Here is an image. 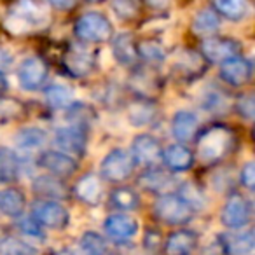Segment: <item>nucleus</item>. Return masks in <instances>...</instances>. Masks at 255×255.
<instances>
[{
  "label": "nucleus",
  "mask_w": 255,
  "mask_h": 255,
  "mask_svg": "<svg viewBox=\"0 0 255 255\" xmlns=\"http://www.w3.org/2000/svg\"><path fill=\"white\" fill-rule=\"evenodd\" d=\"M241 185L247 187L248 191L255 187V163L254 161H248L243 168H241V175H240Z\"/></svg>",
  "instance_id": "39"
},
{
  "label": "nucleus",
  "mask_w": 255,
  "mask_h": 255,
  "mask_svg": "<svg viewBox=\"0 0 255 255\" xmlns=\"http://www.w3.org/2000/svg\"><path fill=\"white\" fill-rule=\"evenodd\" d=\"M81 248L86 255H105L107 254V243L98 233L88 231L84 233L81 240Z\"/></svg>",
  "instance_id": "36"
},
{
  "label": "nucleus",
  "mask_w": 255,
  "mask_h": 255,
  "mask_svg": "<svg viewBox=\"0 0 255 255\" xmlns=\"http://www.w3.org/2000/svg\"><path fill=\"white\" fill-rule=\"evenodd\" d=\"M171 131L173 136L180 143L194 142L196 135L199 133V119L194 112L189 110H178L171 119Z\"/></svg>",
  "instance_id": "18"
},
{
  "label": "nucleus",
  "mask_w": 255,
  "mask_h": 255,
  "mask_svg": "<svg viewBox=\"0 0 255 255\" xmlns=\"http://www.w3.org/2000/svg\"><path fill=\"white\" fill-rule=\"evenodd\" d=\"M215 12L231 21H241L250 11L248 0H213Z\"/></svg>",
  "instance_id": "27"
},
{
  "label": "nucleus",
  "mask_w": 255,
  "mask_h": 255,
  "mask_svg": "<svg viewBox=\"0 0 255 255\" xmlns=\"http://www.w3.org/2000/svg\"><path fill=\"white\" fill-rule=\"evenodd\" d=\"M75 199L88 206H96L100 205L103 196V185H102V178L96 173H86L75 182L74 189Z\"/></svg>",
  "instance_id": "16"
},
{
  "label": "nucleus",
  "mask_w": 255,
  "mask_h": 255,
  "mask_svg": "<svg viewBox=\"0 0 255 255\" xmlns=\"http://www.w3.org/2000/svg\"><path fill=\"white\" fill-rule=\"evenodd\" d=\"M236 112L240 114L243 119L252 121L255 114V103H254V95H243L238 98L236 102Z\"/></svg>",
  "instance_id": "38"
},
{
  "label": "nucleus",
  "mask_w": 255,
  "mask_h": 255,
  "mask_svg": "<svg viewBox=\"0 0 255 255\" xmlns=\"http://www.w3.org/2000/svg\"><path fill=\"white\" fill-rule=\"evenodd\" d=\"M110 205L116 210H121V212H133V210L138 208L140 196L135 189L121 185V187H116L110 192Z\"/></svg>",
  "instance_id": "29"
},
{
  "label": "nucleus",
  "mask_w": 255,
  "mask_h": 255,
  "mask_svg": "<svg viewBox=\"0 0 255 255\" xmlns=\"http://www.w3.org/2000/svg\"><path fill=\"white\" fill-rule=\"evenodd\" d=\"M19 229L30 238H42V227L35 222V220L30 217V219H25L19 222Z\"/></svg>",
  "instance_id": "40"
},
{
  "label": "nucleus",
  "mask_w": 255,
  "mask_h": 255,
  "mask_svg": "<svg viewBox=\"0 0 255 255\" xmlns=\"http://www.w3.org/2000/svg\"><path fill=\"white\" fill-rule=\"evenodd\" d=\"M19 177V159L11 147H0V184H12Z\"/></svg>",
  "instance_id": "25"
},
{
  "label": "nucleus",
  "mask_w": 255,
  "mask_h": 255,
  "mask_svg": "<svg viewBox=\"0 0 255 255\" xmlns=\"http://www.w3.org/2000/svg\"><path fill=\"white\" fill-rule=\"evenodd\" d=\"M131 159L135 164L143 168H152L157 166L163 156V149L159 145V140L154 138L149 133H142V135L135 136L131 143Z\"/></svg>",
  "instance_id": "12"
},
{
  "label": "nucleus",
  "mask_w": 255,
  "mask_h": 255,
  "mask_svg": "<svg viewBox=\"0 0 255 255\" xmlns=\"http://www.w3.org/2000/svg\"><path fill=\"white\" fill-rule=\"evenodd\" d=\"M49 67L40 56H28L21 61L18 68V81L26 91H37L47 81Z\"/></svg>",
  "instance_id": "11"
},
{
  "label": "nucleus",
  "mask_w": 255,
  "mask_h": 255,
  "mask_svg": "<svg viewBox=\"0 0 255 255\" xmlns=\"http://www.w3.org/2000/svg\"><path fill=\"white\" fill-rule=\"evenodd\" d=\"M33 192H35L39 198H54V199H63L67 198V189L60 182L58 177L53 175H42V177L35 178L33 182Z\"/></svg>",
  "instance_id": "24"
},
{
  "label": "nucleus",
  "mask_w": 255,
  "mask_h": 255,
  "mask_svg": "<svg viewBox=\"0 0 255 255\" xmlns=\"http://www.w3.org/2000/svg\"><path fill=\"white\" fill-rule=\"evenodd\" d=\"M47 23V12L35 0H18L7 12L4 25L11 33L23 35V33L37 32L44 28Z\"/></svg>",
  "instance_id": "2"
},
{
  "label": "nucleus",
  "mask_w": 255,
  "mask_h": 255,
  "mask_svg": "<svg viewBox=\"0 0 255 255\" xmlns=\"http://www.w3.org/2000/svg\"><path fill=\"white\" fill-rule=\"evenodd\" d=\"M222 247L227 255H252L255 248L254 231L248 229L240 234H227V236H222Z\"/></svg>",
  "instance_id": "23"
},
{
  "label": "nucleus",
  "mask_w": 255,
  "mask_h": 255,
  "mask_svg": "<svg viewBox=\"0 0 255 255\" xmlns=\"http://www.w3.org/2000/svg\"><path fill=\"white\" fill-rule=\"evenodd\" d=\"M46 131L40 129V128H23L21 131H18V135H16V145H18V149L28 152V150L40 149L44 145V142H46Z\"/></svg>",
  "instance_id": "31"
},
{
  "label": "nucleus",
  "mask_w": 255,
  "mask_h": 255,
  "mask_svg": "<svg viewBox=\"0 0 255 255\" xmlns=\"http://www.w3.org/2000/svg\"><path fill=\"white\" fill-rule=\"evenodd\" d=\"M23 114H25V105L19 100L0 93V124H9L12 121H18Z\"/></svg>",
  "instance_id": "33"
},
{
  "label": "nucleus",
  "mask_w": 255,
  "mask_h": 255,
  "mask_svg": "<svg viewBox=\"0 0 255 255\" xmlns=\"http://www.w3.org/2000/svg\"><path fill=\"white\" fill-rule=\"evenodd\" d=\"M35 248L26 241L18 238H4L0 240V255H33Z\"/></svg>",
  "instance_id": "35"
},
{
  "label": "nucleus",
  "mask_w": 255,
  "mask_h": 255,
  "mask_svg": "<svg viewBox=\"0 0 255 255\" xmlns=\"http://www.w3.org/2000/svg\"><path fill=\"white\" fill-rule=\"evenodd\" d=\"M74 35L82 44H103L114 37V26L102 12H86L75 21Z\"/></svg>",
  "instance_id": "4"
},
{
  "label": "nucleus",
  "mask_w": 255,
  "mask_h": 255,
  "mask_svg": "<svg viewBox=\"0 0 255 255\" xmlns=\"http://www.w3.org/2000/svg\"><path fill=\"white\" fill-rule=\"evenodd\" d=\"M39 164L44 170L49 171V175L58 178L70 177L77 170V161L72 156L60 150H46L39 156Z\"/></svg>",
  "instance_id": "14"
},
{
  "label": "nucleus",
  "mask_w": 255,
  "mask_h": 255,
  "mask_svg": "<svg viewBox=\"0 0 255 255\" xmlns=\"http://www.w3.org/2000/svg\"><path fill=\"white\" fill-rule=\"evenodd\" d=\"M112 53L123 67H135L138 63V51L131 33H119L112 40Z\"/></svg>",
  "instance_id": "21"
},
{
  "label": "nucleus",
  "mask_w": 255,
  "mask_h": 255,
  "mask_svg": "<svg viewBox=\"0 0 255 255\" xmlns=\"http://www.w3.org/2000/svg\"><path fill=\"white\" fill-rule=\"evenodd\" d=\"M93 2H100V0H93Z\"/></svg>",
  "instance_id": "44"
},
{
  "label": "nucleus",
  "mask_w": 255,
  "mask_h": 255,
  "mask_svg": "<svg viewBox=\"0 0 255 255\" xmlns=\"http://www.w3.org/2000/svg\"><path fill=\"white\" fill-rule=\"evenodd\" d=\"M136 51H138V58L147 63H163L166 60V49L161 42L154 39L143 40V42L136 44Z\"/></svg>",
  "instance_id": "32"
},
{
  "label": "nucleus",
  "mask_w": 255,
  "mask_h": 255,
  "mask_svg": "<svg viewBox=\"0 0 255 255\" xmlns=\"http://www.w3.org/2000/svg\"><path fill=\"white\" fill-rule=\"evenodd\" d=\"M156 117V105L150 102V98H138L129 105L128 119L135 126H145L150 124Z\"/></svg>",
  "instance_id": "28"
},
{
  "label": "nucleus",
  "mask_w": 255,
  "mask_h": 255,
  "mask_svg": "<svg viewBox=\"0 0 255 255\" xmlns=\"http://www.w3.org/2000/svg\"><path fill=\"white\" fill-rule=\"evenodd\" d=\"M96 56L98 53L89 44H68L61 54V68L74 79L86 77L96 68Z\"/></svg>",
  "instance_id": "5"
},
{
  "label": "nucleus",
  "mask_w": 255,
  "mask_h": 255,
  "mask_svg": "<svg viewBox=\"0 0 255 255\" xmlns=\"http://www.w3.org/2000/svg\"><path fill=\"white\" fill-rule=\"evenodd\" d=\"M252 72H254L252 61L243 56H234L220 63V79L234 88L247 84L252 79Z\"/></svg>",
  "instance_id": "13"
},
{
  "label": "nucleus",
  "mask_w": 255,
  "mask_h": 255,
  "mask_svg": "<svg viewBox=\"0 0 255 255\" xmlns=\"http://www.w3.org/2000/svg\"><path fill=\"white\" fill-rule=\"evenodd\" d=\"M32 219L44 229L60 231L70 222V213L61 203L53 199H37L32 205Z\"/></svg>",
  "instance_id": "6"
},
{
  "label": "nucleus",
  "mask_w": 255,
  "mask_h": 255,
  "mask_svg": "<svg viewBox=\"0 0 255 255\" xmlns=\"http://www.w3.org/2000/svg\"><path fill=\"white\" fill-rule=\"evenodd\" d=\"M199 238L198 233L191 229L173 231L166 238L164 243V254L166 255H192V252L198 248Z\"/></svg>",
  "instance_id": "20"
},
{
  "label": "nucleus",
  "mask_w": 255,
  "mask_h": 255,
  "mask_svg": "<svg viewBox=\"0 0 255 255\" xmlns=\"http://www.w3.org/2000/svg\"><path fill=\"white\" fill-rule=\"evenodd\" d=\"M7 91V77H5L4 70L0 68V93H5Z\"/></svg>",
  "instance_id": "43"
},
{
  "label": "nucleus",
  "mask_w": 255,
  "mask_h": 255,
  "mask_svg": "<svg viewBox=\"0 0 255 255\" xmlns=\"http://www.w3.org/2000/svg\"><path fill=\"white\" fill-rule=\"evenodd\" d=\"M199 53L203 60H206L208 63H224L234 56H241L243 47L231 37L212 35L203 39V42L199 44Z\"/></svg>",
  "instance_id": "7"
},
{
  "label": "nucleus",
  "mask_w": 255,
  "mask_h": 255,
  "mask_svg": "<svg viewBox=\"0 0 255 255\" xmlns=\"http://www.w3.org/2000/svg\"><path fill=\"white\" fill-rule=\"evenodd\" d=\"M26 198L23 191L16 187L0 189V213L11 219H18L25 213Z\"/></svg>",
  "instance_id": "22"
},
{
  "label": "nucleus",
  "mask_w": 255,
  "mask_h": 255,
  "mask_svg": "<svg viewBox=\"0 0 255 255\" xmlns=\"http://www.w3.org/2000/svg\"><path fill=\"white\" fill-rule=\"evenodd\" d=\"M107 236L114 241H126L138 233V222L128 213H112L103 224Z\"/></svg>",
  "instance_id": "15"
},
{
  "label": "nucleus",
  "mask_w": 255,
  "mask_h": 255,
  "mask_svg": "<svg viewBox=\"0 0 255 255\" xmlns=\"http://www.w3.org/2000/svg\"><path fill=\"white\" fill-rule=\"evenodd\" d=\"M67 112H68L67 117H68V121H70V124L82 128L86 131H88L89 126H91V121L95 119V112H93L91 107L86 105V103H72L67 109Z\"/></svg>",
  "instance_id": "34"
},
{
  "label": "nucleus",
  "mask_w": 255,
  "mask_h": 255,
  "mask_svg": "<svg viewBox=\"0 0 255 255\" xmlns=\"http://www.w3.org/2000/svg\"><path fill=\"white\" fill-rule=\"evenodd\" d=\"M133 163L129 152H126L124 149H114L103 157L102 164H100V171H102V177L105 180L112 182V184H123L128 178L131 177Z\"/></svg>",
  "instance_id": "8"
},
{
  "label": "nucleus",
  "mask_w": 255,
  "mask_h": 255,
  "mask_svg": "<svg viewBox=\"0 0 255 255\" xmlns=\"http://www.w3.org/2000/svg\"><path fill=\"white\" fill-rule=\"evenodd\" d=\"M114 11L119 14V18L123 19H133L138 16L140 7L136 0H114L112 4Z\"/></svg>",
  "instance_id": "37"
},
{
  "label": "nucleus",
  "mask_w": 255,
  "mask_h": 255,
  "mask_svg": "<svg viewBox=\"0 0 255 255\" xmlns=\"http://www.w3.org/2000/svg\"><path fill=\"white\" fill-rule=\"evenodd\" d=\"M236 147V135L226 124H212L199 129L196 135L198 157L205 166H213L224 161Z\"/></svg>",
  "instance_id": "1"
},
{
  "label": "nucleus",
  "mask_w": 255,
  "mask_h": 255,
  "mask_svg": "<svg viewBox=\"0 0 255 255\" xmlns=\"http://www.w3.org/2000/svg\"><path fill=\"white\" fill-rule=\"evenodd\" d=\"M220 220L231 231L243 229L252 220V203L241 194H231L220 212Z\"/></svg>",
  "instance_id": "9"
},
{
  "label": "nucleus",
  "mask_w": 255,
  "mask_h": 255,
  "mask_svg": "<svg viewBox=\"0 0 255 255\" xmlns=\"http://www.w3.org/2000/svg\"><path fill=\"white\" fill-rule=\"evenodd\" d=\"M140 2H143V4L152 9H164L170 4V0H140Z\"/></svg>",
  "instance_id": "42"
},
{
  "label": "nucleus",
  "mask_w": 255,
  "mask_h": 255,
  "mask_svg": "<svg viewBox=\"0 0 255 255\" xmlns=\"http://www.w3.org/2000/svg\"><path fill=\"white\" fill-rule=\"evenodd\" d=\"M161 161L164 163V166L168 168V171L171 173H180V171H187L192 168L196 161V156L187 145L184 143H173L168 145L163 150Z\"/></svg>",
  "instance_id": "17"
},
{
  "label": "nucleus",
  "mask_w": 255,
  "mask_h": 255,
  "mask_svg": "<svg viewBox=\"0 0 255 255\" xmlns=\"http://www.w3.org/2000/svg\"><path fill=\"white\" fill-rule=\"evenodd\" d=\"M54 145L60 152L72 157H82L88 147V131L74 124L61 126L54 131Z\"/></svg>",
  "instance_id": "10"
},
{
  "label": "nucleus",
  "mask_w": 255,
  "mask_h": 255,
  "mask_svg": "<svg viewBox=\"0 0 255 255\" xmlns=\"http://www.w3.org/2000/svg\"><path fill=\"white\" fill-rule=\"evenodd\" d=\"M46 96V103L51 109H68L74 103V93L70 88H67L65 84H51L44 91Z\"/></svg>",
  "instance_id": "30"
},
{
  "label": "nucleus",
  "mask_w": 255,
  "mask_h": 255,
  "mask_svg": "<svg viewBox=\"0 0 255 255\" xmlns=\"http://www.w3.org/2000/svg\"><path fill=\"white\" fill-rule=\"evenodd\" d=\"M173 175L171 171L163 170L159 166L145 168L142 175L138 178V184L142 185L145 191L154 192V194H166L173 187Z\"/></svg>",
  "instance_id": "19"
},
{
  "label": "nucleus",
  "mask_w": 255,
  "mask_h": 255,
  "mask_svg": "<svg viewBox=\"0 0 255 255\" xmlns=\"http://www.w3.org/2000/svg\"><path fill=\"white\" fill-rule=\"evenodd\" d=\"M154 217L166 226H185L194 217V208L180 194H159L154 203Z\"/></svg>",
  "instance_id": "3"
},
{
  "label": "nucleus",
  "mask_w": 255,
  "mask_h": 255,
  "mask_svg": "<svg viewBox=\"0 0 255 255\" xmlns=\"http://www.w3.org/2000/svg\"><path fill=\"white\" fill-rule=\"evenodd\" d=\"M79 0H49V4L53 5L54 9H60V11H68L72 9Z\"/></svg>",
  "instance_id": "41"
},
{
  "label": "nucleus",
  "mask_w": 255,
  "mask_h": 255,
  "mask_svg": "<svg viewBox=\"0 0 255 255\" xmlns=\"http://www.w3.org/2000/svg\"><path fill=\"white\" fill-rule=\"evenodd\" d=\"M219 26H220V19L213 9H203L192 19V32L196 35L203 37V39L215 35Z\"/></svg>",
  "instance_id": "26"
}]
</instances>
